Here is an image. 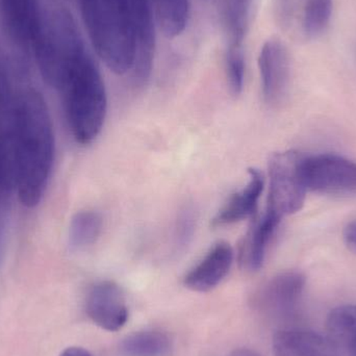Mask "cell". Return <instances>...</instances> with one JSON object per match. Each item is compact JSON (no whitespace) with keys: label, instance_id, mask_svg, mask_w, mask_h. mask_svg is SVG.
Here are the masks:
<instances>
[{"label":"cell","instance_id":"cell-20","mask_svg":"<svg viewBox=\"0 0 356 356\" xmlns=\"http://www.w3.org/2000/svg\"><path fill=\"white\" fill-rule=\"evenodd\" d=\"M102 218L97 211H81L71 219L68 232L69 248L81 251L91 247L99 238Z\"/></svg>","mask_w":356,"mask_h":356},{"label":"cell","instance_id":"cell-24","mask_svg":"<svg viewBox=\"0 0 356 356\" xmlns=\"http://www.w3.org/2000/svg\"><path fill=\"white\" fill-rule=\"evenodd\" d=\"M60 356H93V355L83 347L72 346L65 349Z\"/></svg>","mask_w":356,"mask_h":356},{"label":"cell","instance_id":"cell-2","mask_svg":"<svg viewBox=\"0 0 356 356\" xmlns=\"http://www.w3.org/2000/svg\"><path fill=\"white\" fill-rule=\"evenodd\" d=\"M58 91L75 141L81 145L93 143L106 120L108 97L102 73L87 46L67 63Z\"/></svg>","mask_w":356,"mask_h":356},{"label":"cell","instance_id":"cell-13","mask_svg":"<svg viewBox=\"0 0 356 356\" xmlns=\"http://www.w3.org/2000/svg\"><path fill=\"white\" fill-rule=\"evenodd\" d=\"M275 356H338L332 344L319 334L299 328H284L273 337Z\"/></svg>","mask_w":356,"mask_h":356},{"label":"cell","instance_id":"cell-9","mask_svg":"<svg viewBox=\"0 0 356 356\" xmlns=\"http://www.w3.org/2000/svg\"><path fill=\"white\" fill-rule=\"evenodd\" d=\"M86 311L93 323L106 332H118L129 320L124 293L112 282L93 286L88 294Z\"/></svg>","mask_w":356,"mask_h":356},{"label":"cell","instance_id":"cell-17","mask_svg":"<svg viewBox=\"0 0 356 356\" xmlns=\"http://www.w3.org/2000/svg\"><path fill=\"white\" fill-rule=\"evenodd\" d=\"M170 348V339L159 330H143L129 334L119 346L122 356H166Z\"/></svg>","mask_w":356,"mask_h":356},{"label":"cell","instance_id":"cell-14","mask_svg":"<svg viewBox=\"0 0 356 356\" xmlns=\"http://www.w3.org/2000/svg\"><path fill=\"white\" fill-rule=\"evenodd\" d=\"M265 180L257 169L249 170L246 186L234 193L213 220V226H226L251 217L257 211Z\"/></svg>","mask_w":356,"mask_h":356},{"label":"cell","instance_id":"cell-10","mask_svg":"<svg viewBox=\"0 0 356 356\" xmlns=\"http://www.w3.org/2000/svg\"><path fill=\"white\" fill-rule=\"evenodd\" d=\"M305 277L296 271L284 272L270 280L257 293L259 309L274 317L286 318L296 311L303 291Z\"/></svg>","mask_w":356,"mask_h":356},{"label":"cell","instance_id":"cell-3","mask_svg":"<svg viewBox=\"0 0 356 356\" xmlns=\"http://www.w3.org/2000/svg\"><path fill=\"white\" fill-rule=\"evenodd\" d=\"M90 41L100 60L118 75L131 70L136 46L120 0H79Z\"/></svg>","mask_w":356,"mask_h":356},{"label":"cell","instance_id":"cell-15","mask_svg":"<svg viewBox=\"0 0 356 356\" xmlns=\"http://www.w3.org/2000/svg\"><path fill=\"white\" fill-rule=\"evenodd\" d=\"M282 220L266 211L265 215L255 222L245 242L242 251V265L248 271H259L263 267L268 246Z\"/></svg>","mask_w":356,"mask_h":356},{"label":"cell","instance_id":"cell-8","mask_svg":"<svg viewBox=\"0 0 356 356\" xmlns=\"http://www.w3.org/2000/svg\"><path fill=\"white\" fill-rule=\"evenodd\" d=\"M259 69L265 102L271 106L282 104L290 85L291 60L288 48L280 39L272 38L263 44Z\"/></svg>","mask_w":356,"mask_h":356},{"label":"cell","instance_id":"cell-11","mask_svg":"<svg viewBox=\"0 0 356 356\" xmlns=\"http://www.w3.org/2000/svg\"><path fill=\"white\" fill-rule=\"evenodd\" d=\"M41 0H0L4 33L22 54H29L39 18Z\"/></svg>","mask_w":356,"mask_h":356},{"label":"cell","instance_id":"cell-4","mask_svg":"<svg viewBox=\"0 0 356 356\" xmlns=\"http://www.w3.org/2000/svg\"><path fill=\"white\" fill-rule=\"evenodd\" d=\"M303 156L278 152L269 162V197L267 211L282 220L302 209L307 190L301 175Z\"/></svg>","mask_w":356,"mask_h":356},{"label":"cell","instance_id":"cell-21","mask_svg":"<svg viewBox=\"0 0 356 356\" xmlns=\"http://www.w3.org/2000/svg\"><path fill=\"white\" fill-rule=\"evenodd\" d=\"M225 69L230 92L234 96L240 95L244 87L245 69H246L245 50L226 49Z\"/></svg>","mask_w":356,"mask_h":356},{"label":"cell","instance_id":"cell-16","mask_svg":"<svg viewBox=\"0 0 356 356\" xmlns=\"http://www.w3.org/2000/svg\"><path fill=\"white\" fill-rule=\"evenodd\" d=\"M253 0H224L223 18L227 49H244Z\"/></svg>","mask_w":356,"mask_h":356},{"label":"cell","instance_id":"cell-22","mask_svg":"<svg viewBox=\"0 0 356 356\" xmlns=\"http://www.w3.org/2000/svg\"><path fill=\"white\" fill-rule=\"evenodd\" d=\"M195 217L192 209H186L182 211L177 223V241L181 246L188 244V240L194 232Z\"/></svg>","mask_w":356,"mask_h":356},{"label":"cell","instance_id":"cell-5","mask_svg":"<svg viewBox=\"0 0 356 356\" xmlns=\"http://www.w3.org/2000/svg\"><path fill=\"white\" fill-rule=\"evenodd\" d=\"M305 188L321 194H355L356 163L336 154L303 156Z\"/></svg>","mask_w":356,"mask_h":356},{"label":"cell","instance_id":"cell-6","mask_svg":"<svg viewBox=\"0 0 356 356\" xmlns=\"http://www.w3.org/2000/svg\"><path fill=\"white\" fill-rule=\"evenodd\" d=\"M120 2L135 40L134 76L136 83L144 85L152 75L156 54V20L152 0H120Z\"/></svg>","mask_w":356,"mask_h":356},{"label":"cell","instance_id":"cell-1","mask_svg":"<svg viewBox=\"0 0 356 356\" xmlns=\"http://www.w3.org/2000/svg\"><path fill=\"white\" fill-rule=\"evenodd\" d=\"M56 137L47 102L35 88L19 87L13 122L14 182L21 204L37 207L54 167Z\"/></svg>","mask_w":356,"mask_h":356},{"label":"cell","instance_id":"cell-12","mask_svg":"<svg viewBox=\"0 0 356 356\" xmlns=\"http://www.w3.org/2000/svg\"><path fill=\"white\" fill-rule=\"evenodd\" d=\"M234 250L226 242H219L207 252L184 280V286L193 292L204 293L219 286L229 273Z\"/></svg>","mask_w":356,"mask_h":356},{"label":"cell","instance_id":"cell-23","mask_svg":"<svg viewBox=\"0 0 356 356\" xmlns=\"http://www.w3.org/2000/svg\"><path fill=\"white\" fill-rule=\"evenodd\" d=\"M344 238L348 248L356 253V220L350 222L345 228Z\"/></svg>","mask_w":356,"mask_h":356},{"label":"cell","instance_id":"cell-7","mask_svg":"<svg viewBox=\"0 0 356 356\" xmlns=\"http://www.w3.org/2000/svg\"><path fill=\"white\" fill-rule=\"evenodd\" d=\"M275 12L286 31L315 39L330 25L332 0H275Z\"/></svg>","mask_w":356,"mask_h":356},{"label":"cell","instance_id":"cell-18","mask_svg":"<svg viewBox=\"0 0 356 356\" xmlns=\"http://www.w3.org/2000/svg\"><path fill=\"white\" fill-rule=\"evenodd\" d=\"M327 330L337 345L356 356V305H341L330 312Z\"/></svg>","mask_w":356,"mask_h":356},{"label":"cell","instance_id":"cell-19","mask_svg":"<svg viewBox=\"0 0 356 356\" xmlns=\"http://www.w3.org/2000/svg\"><path fill=\"white\" fill-rule=\"evenodd\" d=\"M156 23L167 38L181 35L188 25V0H152Z\"/></svg>","mask_w":356,"mask_h":356}]
</instances>
